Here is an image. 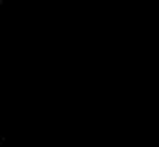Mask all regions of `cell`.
<instances>
[]
</instances>
